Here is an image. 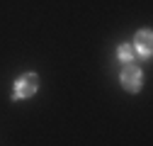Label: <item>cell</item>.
Segmentation results:
<instances>
[{"label":"cell","mask_w":153,"mask_h":146,"mask_svg":"<svg viewBox=\"0 0 153 146\" xmlns=\"http://www.w3.org/2000/svg\"><path fill=\"white\" fill-rule=\"evenodd\" d=\"M136 51L141 54V56H151V49H153V39H151V32L148 29H141L136 34Z\"/></svg>","instance_id":"obj_3"},{"label":"cell","mask_w":153,"mask_h":146,"mask_svg":"<svg viewBox=\"0 0 153 146\" xmlns=\"http://www.w3.org/2000/svg\"><path fill=\"white\" fill-rule=\"evenodd\" d=\"M117 56H119V61H124V63H131V59H134V46H129V44H122V46L117 49Z\"/></svg>","instance_id":"obj_4"},{"label":"cell","mask_w":153,"mask_h":146,"mask_svg":"<svg viewBox=\"0 0 153 146\" xmlns=\"http://www.w3.org/2000/svg\"><path fill=\"white\" fill-rule=\"evenodd\" d=\"M36 85H39V80H36L34 73H22V78L15 83V100L34 95L36 93Z\"/></svg>","instance_id":"obj_1"},{"label":"cell","mask_w":153,"mask_h":146,"mask_svg":"<svg viewBox=\"0 0 153 146\" xmlns=\"http://www.w3.org/2000/svg\"><path fill=\"white\" fill-rule=\"evenodd\" d=\"M122 85L129 90V93H136V90L141 88V71L134 63H126V68L122 71Z\"/></svg>","instance_id":"obj_2"}]
</instances>
